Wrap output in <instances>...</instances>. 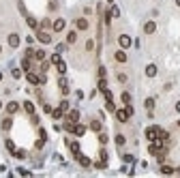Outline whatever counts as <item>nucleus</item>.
Listing matches in <instances>:
<instances>
[{"instance_id": "obj_25", "label": "nucleus", "mask_w": 180, "mask_h": 178, "mask_svg": "<svg viewBox=\"0 0 180 178\" xmlns=\"http://www.w3.org/2000/svg\"><path fill=\"white\" fill-rule=\"evenodd\" d=\"M161 172H163V174H174V167L172 165H163V167H161Z\"/></svg>"}, {"instance_id": "obj_4", "label": "nucleus", "mask_w": 180, "mask_h": 178, "mask_svg": "<svg viewBox=\"0 0 180 178\" xmlns=\"http://www.w3.org/2000/svg\"><path fill=\"white\" fill-rule=\"evenodd\" d=\"M37 39L43 43V45H47V43H52V37H49V34L47 32H45V30H39L37 32Z\"/></svg>"}, {"instance_id": "obj_26", "label": "nucleus", "mask_w": 180, "mask_h": 178, "mask_svg": "<svg viewBox=\"0 0 180 178\" xmlns=\"http://www.w3.org/2000/svg\"><path fill=\"white\" fill-rule=\"evenodd\" d=\"M22 67H24L26 71H30V58H28V56H26V58L22 60Z\"/></svg>"}, {"instance_id": "obj_17", "label": "nucleus", "mask_w": 180, "mask_h": 178, "mask_svg": "<svg viewBox=\"0 0 180 178\" xmlns=\"http://www.w3.org/2000/svg\"><path fill=\"white\" fill-rule=\"evenodd\" d=\"M77 161L82 163L84 167H88V165H90V159H88V157H84V155H77Z\"/></svg>"}, {"instance_id": "obj_36", "label": "nucleus", "mask_w": 180, "mask_h": 178, "mask_svg": "<svg viewBox=\"0 0 180 178\" xmlns=\"http://www.w3.org/2000/svg\"><path fill=\"white\" fill-rule=\"evenodd\" d=\"M60 108H62V112H67V110H69V103H67V101H62V103H60Z\"/></svg>"}, {"instance_id": "obj_5", "label": "nucleus", "mask_w": 180, "mask_h": 178, "mask_svg": "<svg viewBox=\"0 0 180 178\" xmlns=\"http://www.w3.org/2000/svg\"><path fill=\"white\" fill-rule=\"evenodd\" d=\"M65 26H67V22H65V20H56V22L52 24V28L56 30V32H62V30H65Z\"/></svg>"}, {"instance_id": "obj_9", "label": "nucleus", "mask_w": 180, "mask_h": 178, "mask_svg": "<svg viewBox=\"0 0 180 178\" xmlns=\"http://www.w3.org/2000/svg\"><path fill=\"white\" fill-rule=\"evenodd\" d=\"M26 77H28V82H30V84H43V79L37 77L34 73H30V71H28V75H26Z\"/></svg>"}, {"instance_id": "obj_27", "label": "nucleus", "mask_w": 180, "mask_h": 178, "mask_svg": "<svg viewBox=\"0 0 180 178\" xmlns=\"http://www.w3.org/2000/svg\"><path fill=\"white\" fill-rule=\"evenodd\" d=\"M62 114H65V112H62V108H58V110H54V112H52V116H54V118H60Z\"/></svg>"}, {"instance_id": "obj_29", "label": "nucleus", "mask_w": 180, "mask_h": 178, "mask_svg": "<svg viewBox=\"0 0 180 178\" xmlns=\"http://www.w3.org/2000/svg\"><path fill=\"white\" fill-rule=\"evenodd\" d=\"M122 103H127V105L131 103V94L129 92H122Z\"/></svg>"}, {"instance_id": "obj_38", "label": "nucleus", "mask_w": 180, "mask_h": 178, "mask_svg": "<svg viewBox=\"0 0 180 178\" xmlns=\"http://www.w3.org/2000/svg\"><path fill=\"white\" fill-rule=\"evenodd\" d=\"M118 82H127V75H124V73H118Z\"/></svg>"}, {"instance_id": "obj_30", "label": "nucleus", "mask_w": 180, "mask_h": 178, "mask_svg": "<svg viewBox=\"0 0 180 178\" xmlns=\"http://www.w3.org/2000/svg\"><path fill=\"white\" fill-rule=\"evenodd\" d=\"M7 148H9V150H11V153H15V144H13V142H11V139H7Z\"/></svg>"}, {"instance_id": "obj_33", "label": "nucleus", "mask_w": 180, "mask_h": 178, "mask_svg": "<svg viewBox=\"0 0 180 178\" xmlns=\"http://www.w3.org/2000/svg\"><path fill=\"white\" fill-rule=\"evenodd\" d=\"M110 15H112V17H118V15H120V11H118V9H116V7H112V11H110Z\"/></svg>"}, {"instance_id": "obj_31", "label": "nucleus", "mask_w": 180, "mask_h": 178, "mask_svg": "<svg viewBox=\"0 0 180 178\" xmlns=\"http://www.w3.org/2000/svg\"><path fill=\"white\" fill-rule=\"evenodd\" d=\"M99 88H101V90H105V88H107V84H105V77H101V79H99Z\"/></svg>"}, {"instance_id": "obj_7", "label": "nucleus", "mask_w": 180, "mask_h": 178, "mask_svg": "<svg viewBox=\"0 0 180 178\" xmlns=\"http://www.w3.org/2000/svg\"><path fill=\"white\" fill-rule=\"evenodd\" d=\"M9 45H11V47H17V45H20V34H9Z\"/></svg>"}, {"instance_id": "obj_13", "label": "nucleus", "mask_w": 180, "mask_h": 178, "mask_svg": "<svg viewBox=\"0 0 180 178\" xmlns=\"http://www.w3.org/2000/svg\"><path fill=\"white\" fill-rule=\"evenodd\" d=\"M26 22H28V26H30V28H39V22L34 20L32 15H26Z\"/></svg>"}, {"instance_id": "obj_19", "label": "nucleus", "mask_w": 180, "mask_h": 178, "mask_svg": "<svg viewBox=\"0 0 180 178\" xmlns=\"http://www.w3.org/2000/svg\"><path fill=\"white\" fill-rule=\"evenodd\" d=\"M56 67H58V73H60V75H65V73H67V65H65V62H62V60L58 62Z\"/></svg>"}, {"instance_id": "obj_28", "label": "nucleus", "mask_w": 180, "mask_h": 178, "mask_svg": "<svg viewBox=\"0 0 180 178\" xmlns=\"http://www.w3.org/2000/svg\"><path fill=\"white\" fill-rule=\"evenodd\" d=\"M49 26H52V22H49V20H43V22H41V30H47Z\"/></svg>"}, {"instance_id": "obj_1", "label": "nucleus", "mask_w": 180, "mask_h": 178, "mask_svg": "<svg viewBox=\"0 0 180 178\" xmlns=\"http://www.w3.org/2000/svg\"><path fill=\"white\" fill-rule=\"evenodd\" d=\"M131 114H133V108H131V105H127L124 110H116V120H118V122H127V120L131 118Z\"/></svg>"}, {"instance_id": "obj_21", "label": "nucleus", "mask_w": 180, "mask_h": 178, "mask_svg": "<svg viewBox=\"0 0 180 178\" xmlns=\"http://www.w3.org/2000/svg\"><path fill=\"white\" fill-rule=\"evenodd\" d=\"M144 105H146L148 112H152V108H155V99H146V101H144Z\"/></svg>"}, {"instance_id": "obj_2", "label": "nucleus", "mask_w": 180, "mask_h": 178, "mask_svg": "<svg viewBox=\"0 0 180 178\" xmlns=\"http://www.w3.org/2000/svg\"><path fill=\"white\" fill-rule=\"evenodd\" d=\"M159 131H161L159 127H148V129H146V137H148L150 142H155V139H159Z\"/></svg>"}, {"instance_id": "obj_43", "label": "nucleus", "mask_w": 180, "mask_h": 178, "mask_svg": "<svg viewBox=\"0 0 180 178\" xmlns=\"http://www.w3.org/2000/svg\"><path fill=\"white\" fill-rule=\"evenodd\" d=\"M178 127H180V120H178Z\"/></svg>"}, {"instance_id": "obj_32", "label": "nucleus", "mask_w": 180, "mask_h": 178, "mask_svg": "<svg viewBox=\"0 0 180 178\" xmlns=\"http://www.w3.org/2000/svg\"><path fill=\"white\" fill-rule=\"evenodd\" d=\"M116 144L122 146V144H124V135H116Z\"/></svg>"}, {"instance_id": "obj_14", "label": "nucleus", "mask_w": 180, "mask_h": 178, "mask_svg": "<svg viewBox=\"0 0 180 178\" xmlns=\"http://www.w3.org/2000/svg\"><path fill=\"white\" fill-rule=\"evenodd\" d=\"M73 133H75V135H84V133H86V127H84V124H75V127H73Z\"/></svg>"}, {"instance_id": "obj_12", "label": "nucleus", "mask_w": 180, "mask_h": 178, "mask_svg": "<svg viewBox=\"0 0 180 178\" xmlns=\"http://www.w3.org/2000/svg\"><path fill=\"white\" fill-rule=\"evenodd\" d=\"M67 120H71V122H77V120H79V112H77V110H71Z\"/></svg>"}, {"instance_id": "obj_40", "label": "nucleus", "mask_w": 180, "mask_h": 178, "mask_svg": "<svg viewBox=\"0 0 180 178\" xmlns=\"http://www.w3.org/2000/svg\"><path fill=\"white\" fill-rule=\"evenodd\" d=\"M176 4H178V7H180V0H176Z\"/></svg>"}, {"instance_id": "obj_6", "label": "nucleus", "mask_w": 180, "mask_h": 178, "mask_svg": "<svg viewBox=\"0 0 180 178\" xmlns=\"http://www.w3.org/2000/svg\"><path fill=\"white\" fill-rule=\"evenodd\" d=\"M75 26H77V30H88V20L86 17H79V20L75 22Z\"/></svg>"}, {"instance_id": "obj_16", "label": "nucleus", "mask_w": 180, "mask_h": 178, "mask_svg": "<svg viewBox=\"0 0 180 178\" xmlns=\"http://www.w3.org/2000/svg\"><path fill=\"white\" fill-rule=\"evenodd\" d=\"M24 110L32 116V114H34V105H32V101H26V103H24Z\"/></svg>"}, {"instance_id": "obj_24", "label": "nucleus", "mask_w": 180, "mask_h": 178, "mask_svg": "<svg viewBox=\"0 0 180 178\" xmlns=\"http://www.w3.org/2000/svg\"><path fill=\"white\" fill-rule=\"evenodd\" d=\"M90 129H92V131H101V122H99V120H92V122H90Z\"/></svg>"}, {"instance_id": "obj_10", "label": "nucleus", "mask_w": 180, "mask_h": 178, "mask_svg": "<svg viewBox=\"0 0 180 178\" xmlns=\"http://www.w3.org/2000/svg\"><path fill=\"white\" fill-rule=\"evenodd\" d=\"M17 110H20V103H15V101H11V103L7 105V112H9V114H15Z\"/></svg>"}, {"instance_id": "obj_23", "label": "nucleus", "mask_w": 180, "mask_h": 178, "mask_svg": "<svg viewBox=\"0 0 180 178\" xmlns=\"http://www.w3.org/2000/svg\"><path fill=\"white\" fill-rule=\"evenodd\" d=\"M34 58L43 62V60H45V52H43V49H37V52H34Z\"/></svg>"}, {"instance_id": "obj_18", "label": "nucleus", "mask_w": 180, "mask_h": 178, "mask_svg": "<svg viewBox=\"0 0 180 178\" xmlns=\"http://www.w3.org/2000/svg\"><path fill=\"white\" fill-rule=\"evenodd\" d=\"M69 146H71V150H73V155L77 157L79 155V144H77V142H69Z\"/></svg>"}, {"instance_id": "obj_8", "label": "nucleus", "mask_w": 180, "mask_h": 178, "mask_svg": "<svg viewBox=\"0 0 180 178\" xmlns=\"http://www.w3.org/2000/svg\"><path fill=\"white\" fill-rule=\"evenodd\" d=\"M157 30V26H155V22H146V26H144V32L146 34H152Z\"/></svg>"}, {"instance_id": "obj_41", "label": "nucleus", "mask_w": 180, "mask_h": 178, "mask_svg": "<svg viewBox=\"0 0 180 178\" xmlns=\"http://www.w3.org/2000/svg\"><path fill=\"white\" fill-rule=\"evenodd\" d=\"M0 108H2V101H0Z\"/></svg>"}, {"instance_id": "obj_20", "label": "nucleus", "mask_w": 180, "mask_h": 178, "mask_svg": "<svg viewBox=\"0 0 180 178\" xmlns=\"http://www.w3.org/2000/svg\"><path fill=\"white\" fill-rule=\"evenodd\" d=\"M77 41V32H69L67 34V43H75Z\"/></svg>"}, {"instance_id": "obj_35", "label": "nucleus", "mask_w": 180, "mask_h": 178, "mask_svg": "<svg viewBox=\"0 0 180 178\" xmlns=\"http://www.w3.org/2000/svg\"><path fill=\"white\" fill-rule=\"evenodd\" d=\"M99 142H101V144H105V142H107V135H105V133H101V135H99Z\"/></svg>"}, {"instance_id": "obj_11", "label": "nucleus", "mask_w": 180, "mask_h": 178, "mask_svg": "<svg viewBox=\"0 0 180 178\" xmlns=\"http://www.w3.org/2000/svg\"><path fill=\"white\" fill-rule=\"evenodd\" d=\"M114 58L118 60V62H127V54H124L122 49H118V52H116V54H114Z\"/></svg>"}, {"instance_id": "obj_37", "label": "nucleus", "mask_w": 180, "mask_h": 178, "mask_svg": "<svg viewBox=\"0 0 180 178\" xmlns=\"http://www.w3.org/2000/svg\"><path fill=\"white\" fill-rule=\"evenodd\" d=\"M92 47H94V41H88V43H86V49L90 52V49H92Z\"/></svg>"}, {"instance_id": "obj_44", "label": "nucleus", "mask_w": 180, "mask_h": 178, "mask_svg": "<svg viewBox=\"0 0 180 178\" xmlns=\"http://www.w3.org/2000/svg\"><path fill=\"white\" fill-rule=\"evenodd\" d=\"M0 52H2V47H0Z\"/></svg>"}, {"instance_id": "obj_3", "label": "nucleus", "mask_w": 180, "mask_h": 178, "mask_svg": "<svg viewBox=\"0 0 180 178\" xmlns=\"http://www.w3.org/2000/svg\"><path fill=\"white\" fill-rule=\"evenodd\" d=\"M118 43H120V47L122 49H127V47H131V37H129V34H120V37H118Z\"/></svg>"}, {"instance_id": "obj_34", "label": "nucleus", "mask_w": 180, "mask_h": 178, "mask_svg": "<svg viewBox=\"0 0 180 178\" xmlns=\"http://www.w3.org/2000/svg\"><path fill=\"white\" fill-rule=\"evenodd\" d=\"M60 60H62V58H60V54H54V56H52V62H54V65H58Z\"/></svg>"}, {"instance_id": "obj_22", "label": "nucleus", "mask_w": 180, "mask_h": 178, "mask_svg": "<svg viewBox=\"0 0 180 178\" xmlns=\"http://www.w3.org/2000/svg\"><path fill=\"white\" fill-rule=\"evenodd\" d=\"M11 127H13V122H11V118H4V120H2V129H4V131H9V129H11Z\"/></svg>"}, {"instance_id": "obj_42", "label": "nucleus", "mask_w": 180, "mask_h": 178, "mask_svg": "<svg viewBox=\"0 0 180 178\" xmlns=\"http://www.w3.org/2000/svg\"><path fill=\"white\" fill-rule=\"evenodd\" d=\"M0 79H2V73H0Z\"/></svg>"}, {"instance_id": "obj_15", "label": "nucleus", "mask_w": 180, "mask_h": 178, "mask_svg": "<svg viewBox=\"0 0 180 178\" xmlns=\"http://www.w3.org/2000/svg\"><path fill=\"white\" fill-rule=\"evenodd\" d=\"M146 75H148V77H155V75H157V67H155V65H148V67H146Z\"/></svg>"}, {"instance_id": "obj_39", "label": "nucleus", "mask_w": 180, "mask_h": 178, "mask_svg": "<svg viewBox=\"0 0 180 178\" xmlns=\"http://www.w3.org/2000/svg\"><path fill=\"white\" fill-rule=\"evenodd\" d=\"M176 112H180V101H178V103H176Z\"/></svg>"}]
</instances>
